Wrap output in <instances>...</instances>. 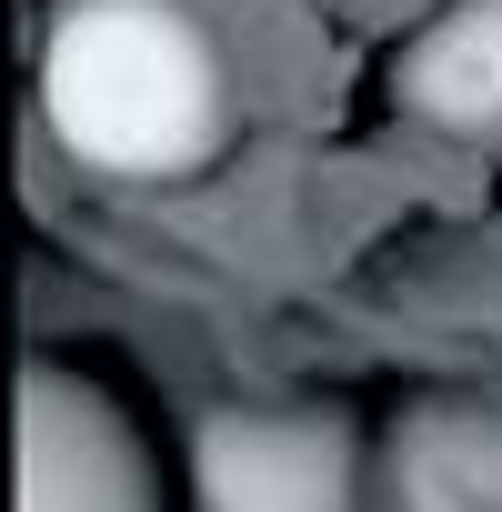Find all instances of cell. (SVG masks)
I'll return each mask as SVG.
<instances>
[{
	"mask_svg": "<svg viewBox=\"0 0 502 512\" xmlns=\"http://www.w3.org/2000/svg\"><path fill=\"white\" fill-rule=\"evenodd\" d=\"M392 512H502V402H412L382 442Z\"/></svg>",
	"mask_w": 502,
	"mask_h": 512,
	"instance_id": "cell-5",
	"label": "cell"
},
{
	"mask_svg": "<svg viewBox=\"0 0 502 512\" xmlns=\"http://www.w3.org/2000/svg\"><path fill=\"white\" fill-rule=\"evenodd\" d=\"M21 512H161L141 422L81 362H21Z\"/></svg>",
	"mask_w": 502,
	"mask_h": 512,
	"instance_id": "cell-3",
	"label": "cell"
},
{
	"mask_svg": "<svg viewBox=\"0 0 502 512\" xmlns=\"http://www.w3.org/2000/svg\"><path fill=\"white\" fill-rule=\"evenodd\" d=\"M41 121L101 181H191L231 141V61L191 0H71L41 41Z\"/></svg>",
	"mask_w": 502,
	"mask_h": 512,
	"instance_id": "cell-1",
	"label": "cell"
},
{
	"mask_svg": "<svg viewBox=\"0 0 502 512\" xmlns=\"http://www.w3.org/2000/svg\"><path fill=\"white\" fill-rule=\"evenodd\" d=\"M201 512H362V432L332 402H221L191 432Z\"/></svg>",
	"mask_w": 502,
	"mask_h": 512,
	"instance_id": "cell-2",
	"label": "cell"
},
{
	"mask_svg": "<svg viewBox=\"0 0 502 512\" xmlns=\"http://www.w3.org/2000/svg\"><path fill=\"white\" fill-rule=\"evenodd\" d=\"M392 111L452 151L502 161V0H442L392 51Z\"/></svg>",
	"mask_w": 502,
	"mask_h": 512,
	"instance_id": "cell-4",
	"label": "cell"
}]
</instances>
